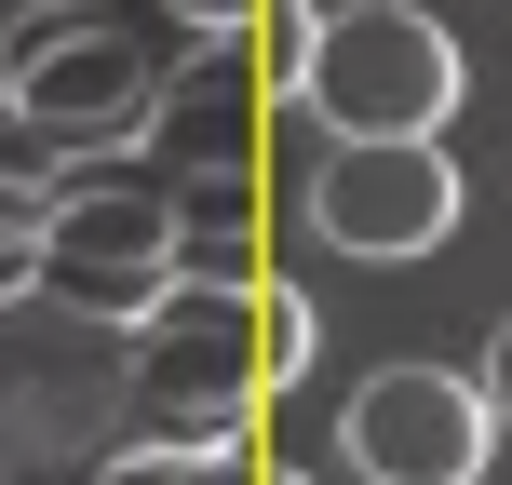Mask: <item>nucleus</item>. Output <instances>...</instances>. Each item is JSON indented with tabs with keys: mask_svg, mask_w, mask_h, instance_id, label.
Instances as JSON below:
<instances>
[{
	"mask_svg": "<svg viewBox=\"0 0 512 485\" xmlns=\"http://www.w3.org/2000/svg\"><path fill=\"white\" fill-rule=\"evenodd\" d=\"M310 351H324V310H310L297 283L176 270L149 310H135V391H149V418H162V432H189V445L243 432L270 391H297Z\"/></svg>",
	"mask_w": 512,
	"mask_h": 485,
	"instance_id": "f257e3e1",
	"label": "nucleus"
},
{
	"mask_svg": "<svg viewBox=\"0 0 512 485\" xmlns=\"http://www.w3.org/2000/svg\"><path fill=\"white\" fill-rule=\"evenodd\" d=\"M162 54L135 41L122 14H81V0H27L0 14V108L41 135L54 162H108L162 122Z\"/></svg>",
	"mask_w": 512,
	"mask_h": 485,
	"instance_id": "f03ea898",
	"label": "nucleus"
},
{
	"mask_svg": "<svg viewBox=\"0 0 512 485\" xmlns=\"http://www.w3.org/2000/svg\"><path fill=\"white\" fill-rule=\"evenodd\" d=\"M459 41H445V14H418V0H364V14H324L310 27V81L297 108L337 135H445L459 122Z\"/></svg>",
	"mask_w": 512,
	"mask_h": 485,
	"instance_id": "7ed1b4c3",
	"label": "nucleus"
},
{
	"mask_svg": "<svg viewBox=\"0 0 512 485\" xmlns=\"http://www.w3.org/2000/svg\"><path fill=\"white\" fill-rule=\"evenodd\" d=\"M337 459L364 485H486L499 459V405L459 364H378V378L337 405Z\"/></svg>",
	"mask_w": 512,
	"mask_h": 485,
	"instance_id": "20e7f679",
	"label": "nucleus"
},
{
	"mask_svg": "<svg viewBox=\"0 0 512 485\" xmlns=\"http://www.w3.org/2000/svg\"><path fill=\"white\" fill-rule=\"evenodd\" d=\"M310 230L337 256H378V270L432 256L459 230V162H445V135H337V149L310 162Z\"/></svg>",
	"mask_w": 512,
	"mask_h": 485,
	"instance_id": "39448f33",
	"label": "nucleus"
},
{
	"mask_svg": "<svg viewBox=\"0 0 512 485\" xmlns=\"http://www.w3.org/2000/svg\"><path fill=\"white\" fill-rule=\"evenodd\" d=\"M176 270H189V243H176V203H162V189H135V176H68V189H54L41 283H54L68 310L135 324V310H149Z\"/></svg>",
	"mask_w": 512,
	"mask_h": 485,
	"instance_id": "423d86ee",
	"label": "nucleus"
},
{
	"mask_svg": "<svg viewBox=\"0 0 512 485\" xmlns=\"http://www.w3.org/2000/svg\"><path fill=\"white\" fill-rule=\"evenodd\" d=\"M54 189H68V176H14V162H0V310H14L27 283H41V230H54Z\"/></svg>",
	"mask_w": 512,
	"mask_h": 485,
	"instance_id": "0eeeda50",
	"label": "nucleus"
},
{
	"mask_svg": "<svg viewBox=\"0 0 512 485\" xmlns=\"http://www.w3.org/2000/svg\"><path fill=\"white\" fill-rule=\"evenodd\" d=\"M310 27H324V0H256V27H243L256 95H297V81H310Z\"/></svg>",
	"mask_w": 512,
	"mask_h": 485,
	"instance_id": "6e6552de",
	"label": "nucleus"
},
{
	"mask_svg": "<svg viewBox=\"0 0 512 485\" xmlns=\"http://www.w3.org/2000/svg\"><path fill=\"white\" fill-rule=\"evenodd\" d=\"M189 472H203V445L176 432V445H122V459H108L95 485H189Z\"/></svg>",
	"mask_w": 512,
	"mask_h": 485,
	"instance_id": "1a4fd4ad",
	"label": "nucleus"
},
{
	"mask_svg": "<svg viewBox=\"0 0 512 485\" xmlns=\"http://www.w3.org/2000/svg\"><path fill=\"white\" fill-rule=\"evenodd\" d=\"M162 14H176L189 41H243V27H256V0H162Z\"/></svg>",
	"mask_w": 512,
	"mask_h": 485,
	"instance_id": "9d476101",
	"label": "nucleus"
},
{
	"mask_svg": "<svg viewBox=\"0 0 512 485\" xmlns=\"http://www.w3.org/2000/svg\"><path fill=\"white\" fill-rule=\"evenodd\" d=\"M486 405H499V432H512V324H499V351H486Z\"/></svg>",
	"mask_w": 512,
	"mask_h": 485,
	"instance_id": "9b49d317",
	"label": "nucleus"
},
{
	"mask_svg": "<svg viewBox=\"0 0 512 485\" xmlns=\"http://www.w3.org/2000/svg\"><path fill=\"white\" fill-rule=\"evenodd\" d=\"M189 485H256V472H230V459H203V472H189Z\"/></svg>",
	"mask_w": 512,
	"mask_h": 485,
	"instance_id": "f8f14e48",
	"label": "nucleus"
},
{
	"mask_svg": "<svg viewBox=\"0 0 512 485\" xmlns=\"http://www.w3.org/2000/svg\"><path fill=\"white\" fill-rule=\"evenodd\" d=\"M256 485H310V472H256Z\"/></svg>",
	"mask_w": 512,
	"mask_h": 485,
	"instance_id": "ddd939ff",
	"label": "nucleus"
},
{
	"mask_svg": "<svg viewBox=\"0 0 512 485\" xmlns=\"http://www.w3.org/2000/svg\"><path fill=\"white\" fill-rule=\"evenodd\" d=\"M0 14H14V0H0Z\"/></svg>",
	"mask_w": 512,
	"mask_h": 485,
	"instance_id": "4468645a",
	"label": "nucleus"
},
{
	"mask_svg": "<svg viewBox=\"0 0 512 485\" xmlns=\"http://www.w3.org/2000/svg\"><path fill=\"white\" fill-rule=\"evenodd\" d=\"M0 485H14V472H0Z\"/></svg>",
	"mask_w": 512,
	"mask_h": 485,
	"instance_id": "2eb2a0df",
	"label": "nucleus"
}]
</instances>
